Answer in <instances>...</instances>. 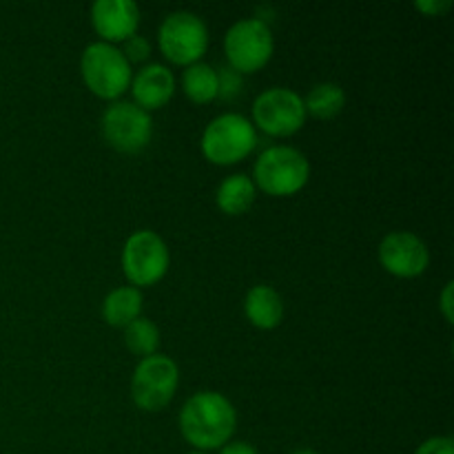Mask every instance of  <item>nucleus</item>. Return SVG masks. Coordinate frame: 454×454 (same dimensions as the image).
I'll list each match as a JSON object with an SVG mask.
<instances>
[{
	"instance_id": "1",
	"label": "nucleus",
	"mask_w": 454,
	"mask_h": 454,
	"mask_svg": "<svg viewBox=\"0 0 454 454\" xmlns=\"http://www.w3.org/2000/svg\"><path fill=\"white\" fill-rule=\"evenodd\" d=\"M238 426V412L224 395L215 390L195 393L180 411V433L195 452L220 450L231 442Z\"/></svg>"
},
{
	"instance_id": "2",
	"label": "nucleus",
	"mask_w": 454,
	"mask_h": 454,
	"mask_svg": "<svg viewBox=\"0 0 454 454\" xmlns=\"http://www.w3.org/2000/svg\"><path fill=\"white\" fill-rule=\"evenodd\" d=\"M310 177V162L295 146H270L262 151L253 167V184L273 198L300 193Z\"/></svg>"
},
{
	"instance_id": "3",
	"label": "nucleus",
	"mask_w": 454,
	"mask_h": 454,
	"mask_svg": "<svg viewBox=\"0 0 454 454\" xmlns=\"http://www.w3.org/2000/svg\"><path fill=\"white\" fill-rule=\"evenodd\" d=\"M80 74L93 96L102 100H118L131 87L133 71L127 58L115 44L91 43L80 58Z\"/></svg>"
},
{
	"instance_id": "4",
	"label": "nucleus",
	"mask_w": 454,
	"mask_h": 454,
	"mask_svg": "<svg viewBox=\"0 0 454 454\" xmlns=\"http://www.w3.org/2000/svg\"><path fill=\"white\" fill-rule=\"evenodd\" d=\"M200 146L208 162L217 167H231L255 151V127L251 120L239 114H222L207 124Z\"/></svg>"
},
{
	"instance_id": "5",
	"label": "nucleus",
	"mask_w": 454,
	"mask_h": 454,
	"mask_svg": "<svg viewBox=\"0 0 454 454\" xmlns=\"http://www.w3.org/2000/svg\"><path fill=\"white\" fill-rule=\"evenodd\" d=\"M275 40L269 22L262 18L238 20L224 35V53L231 69L242 74H255L269 65Z\"/></svg>"
},
{
	"instance_id": "6",
	"label": "nucleus",
	"mask_w": 454,
	"mask_h": 454,
	"mask_svg": "<svg viewBox=\"0 0 454 454\" xmlns=\"http://www.w3.org/2000/svg\"><path fill=\"white\" fill-rule=\"evenodd\" d=\"M180 386V368L167 355H151L136 366L131 377V399L140 411L158 412L171 403Z\"/></svg>"
},
{
	"instance_id": "7",
	"label": "nucleus",
	"mask_w": 454,
	"mask_h": 454,
	"mask_svg": "<svg viewBox=\"0 0 454 454\" xmlns=\"http://www.w3.org/2000/svg\"><path fill=\"white\" fill-rule=\"evenodd\" d=\"M158 44L173 65L191 67L207 53L208 29L198 13L173 12L160 25Z\"/></svg>"
},
{
	"instance_id": "8",
	"label": "nucleus",
	"mask_w": 454,
	"mask_h": 454,
	"mask_svg": "<svg viewBox=\"0 0 454 454\" xmlns=\"http://www.w3.org/2000/svg\"><path fill=\"white\" fill-rule=\"evenodd\" d=\"M168 264H171V255L160 238L153 231H137L131 238L124 242L122 248V270L124 278L131 282L133 288H146L155 286L162 282L167 275Z\"/></svg>"
},
{
	"instance_id": "9",
	"label": "nucleus",
	"mask_w": 454,
	"mask_h": 454,
	"mask_svg": "<svg viewBox=\"0 0 454 454\" xmlns=\"http://www.w3.org/2000/svg\"><path fill=\"white\" fill-rule=\"evenodd\" d=\"M304 98L286 87H270L253 102V127L275 137H288L306 122Z\"/></svg>"
},
{
	"instance_id": "10",
	"label": "nucleus",
	"mask_w": 454,
	"mask_h": 454,
	"mask_svg": "<svg viewBox=\"0 0 454 454\" xmlns=\"http://www.w3.org/2000/svg\"><path fill=\"white\" fill-rule=\"evenodd\" d=\"M102 136L111 149L120 153H140L153 136V120L149 111L136 102H114L102 114Z\"/></svg>"
},
{
	"instance_id": "11",
	"label": "nucleus",
	"mask_w": 454,
	"mask_h": 454,
	"mask_svg": "<svg viewBox=\"0 0 454 454\" xmlns=\"http://www.w3.org/2000/svg\"><path fill=\"white\" fill-rule=\"evenodd\" d=\"M380 264L395 278H419L428 269L430 251L419 235L411 231H393L380 244Z\"/></svg>"
},
{
	"instance_id": "12",
	"label": "nucleus",
	"mask_w": 454,
	"mask_h": 454,
	"mask_svg": "<svg viewBox=\"0 0 454 454\" xmlns=\"http://www.w3.org/2000/svg\"><path fill=\"white\" fill-rule=\"evenodd\" d=\"M91 25L102 43H124L140 27V7L133 0H96L91 4Z\"/></svg>"
},
{
	"instance_id": "13",
	"label": "nucleus",
	"mask_w": 454,
	"mask_h": 454,
	"mask_svg": "<svg viewBox=\"0 0 454 454\" xmlns=\"http://www.w3.org/2000/svg\"><path fill=\"white\" fill-rule=\"evenodd\" d=\"M131 93L136 98V105L145 111L162 109L176 93V78L171 69L160 62L142 67L131 80Z\"/></svg>"
},
{
	"instance_id": "14",
	"label": "nucleus",
	"mask_w": 454,
	"mask_h": 454,
	"mask_svg": "<svg viewBox=\"0 0 454 454\" xmlns=\"http://www.w3.org/2000/svg\"><path fill=\"white\" fill-rule=\"evenodd\" d=\"M244 313L247 319L260 331H273L282 324L284 301L279 293L269 284H257L247 293L244 300Z\"/></svg>"
},
{
	"instance_id": "15",
	"label": "nucleus",
	"mask_w": 454,
	"mask_h": 454,
	"mask_svg": "<svg viewBox=\"0 0 454 454\" xmlns=\"http://www.w3.org/2000/svg\"><path fill=\"white\" fill-rule=\"evenodd\" d=\"M255 195L257 189L251 177L244 176V173H235V176L222 180V184L217 186L215 204L226 215H244L255 202Z\"/></svg>"
},
{
	"instance_id": "16",
	"label": "nucleus",
	"mask_w": 454,
	"mask_h": 454,
	"mask_svg": "<svg viewBox=\"0 0 454 454\" xmlns=\"http://www.w3.org/2000/svg\"><path fill=\"white\" fill-rule=\"evenodd\" d=\"M102 317L109 326L127 328L142 317V293L133 286H120L102 301Z\"/></svg>"
},
{
	"instance_id": "17",
	"label": "nucleus",
	"mask_w": 454,
	"mask_h": 454,
	"mask_svg": "<svg viewBox=\"0 0 454 454\" xmlns=\"http://www.w3.org/2000/svg\"><path fill=\"white\" fill-rule=\"evenodd\" d=\"M217 89H220L217 71L207 62H195L182 74V91L195 105H208L215 100Z\"/></svg>"
},
{
	"instance_id": "18",
	"label": "nucleus",
	"mask_w": 454,
	"mask_h": 454,
	"mask_svg": "<svg viewBox=\"0 0 454 454\" xmlns=\"http://www.w3.org/2000/svg\"><path fill=\"white\" fill-rule=\"evenodd\" d=\"M346 106V93L340 84L322 82L309 91L304 98L306 115H313L317 120H333L340 115Z\"/></svg>"
},
{
	"instance_id": "19",
	"label": "nucleus",
	"mask_w": 454,
	"mask_h": 454,
	"mask_svg": "<svg viewBox=\"0 0 454 454\" xmlns=\"http://www.w3.org/2000/svg\"><path fill=\"white\" fill-rule=\"evenodd\" d=\"M124 344L133 355H140L142 359L158 355L160 348V331L151 319L137 317L136 322L124 328Z\"/></svg>"
},
{
	"instance_id": "20",
	"label": "nucleus",
	"mask_w": 454,
	"mask_h": 454,
	"mask_svg": "<svg viewBox=\"0 0 454 454\" xmlns=\"http://www.w3.org/2000/svg\"><path fill=\"white\" fill-rule=\"evenodd\" d=\"M122 56L127 58L129 65L131 62H145L146 58L151 56V43L145 38V35H131V38L124 40V47L120 49Z\"/></svg>"
},
{
	"instance_id": "21",
	"label": "nucleus",
	"mask_w": 454,
	"mask_h": 454,
	"mask_svg": "<svg viewBox=\"0 0 454 454\" xmlns=\"http://www.w3.org/2000/svg\"><path fill=\"white\" fill-rule=\"evenodd\" d=\"M217 80H220L217 98H222V100H233L242 91V75L231 69V67L229 69H222V74H217Z\"/></svg>"
},
{
	"instance_id": "22",
	"label": "nucleus",
	"mask_w": 454,
	"mask_h": 454,
	"mask_svg": "<svg viewBox=\"0 0 454 454\" xmlns=\"http://www.w3.org/2000/svg\"><path fill=\"white\" fill-rule=\"evenodd\" d=\"M415 454H454V442L450 437H430L417 448Z\"/></svg>"
},
{
	"instance_id": "23",
	"label": "nucleus",
	"mask_w": 454,
	"mask_h": 454,
	"mask_svg": "<svg viewBox=\"0 0 454 454\" xmlns=\"http://www.w3.org/2000/svg\"><path fill=\"white\" fill-rule=\"evenodd\" d=\"M450 7V0H421V3H415L417 12L426 13V16H442V13H446Z\"/></svg>"
},
{
	"instance_id": "24",
	"label": "nucleus",
	"mask_w": 454,
	"mask_h": 454,
	"mask_svg": "<svg viewBox=\"0 0 454 454\" xmlns=\"http://www.w3.org/2000/svg\"><path fill=\"white\" fill-rule=\"evenodd\" d=\"M442 313L443 317H446L448 324L454 322V310H452V282L446 284V288H443L442 293Z\"/></svg>"
},
{
	"instance_id": "25",
	"label": "nucleus",
	"mask_w": 454,
	"mask_h": 454,
	"mask_svg": "<svg viewBox=\"0 0 454 454\" xmlns=\"http://www.w3.org/2000/svg\"><path fill=\"white\" fill-rule=\"evenodd\" d=\"M220 454H260L255 450V446H251L248 442H229L226 446L220 448Z\"/></svg>"
},
{
	"instance_id": "26",
	"label": "nucleus",
	"mask_w": 454,
	"mask_h": 454,
	"mask_svg": "<svg viewBox=\"0 0 454 454\" xmlns=\"http://www.w3.org/2000/svg\"><path fill=\"white\" fill-rule=\"evenodd\" d=\"M291 454H319V452H315V450H309V448H306V450H295V452H291Z\"/></svg>"
},
{
	"instance_id": "27",
	"label": "nucleus",
	"mask_w": 454,
	"mask_h": 454,
	"mask_svg": "<svg viewBox=\"0 0 454 454\" xmlns=\"http://www.w3.org/2000/svg\"><path fill=\"white\" fill-rule=\"evenodd\" d=\"M189 454H207V452H189Z\"/></svg>"
}]
</instances>
